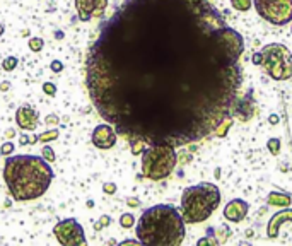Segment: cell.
<instances>
[{
	"label": "cell",
	"instance_id": "28",
	"mask_svg": "<svg viewBox=\"0 0 292 246\" xmlns=\"http://www.w3.org/2000/svg\"><path fill=\"white\" fill-rule=\"evenodd\" d=\"M2 34H4V26L0 24V36H2Z\"/></svg>",
	"mask_w": 292,
	"mask_h": 246
},
{
	"label": "cell",
	"instance_id": "25",
	"mask_svg": "<svg viewBox=\"0 0 292 246\" xmlns=\"http://www.w3.org/2000/svg\"><path fill=\"white\" fill-rule=\"evenodd\" d=\"M45 122H46V125H58V122H60V120H58L57 115H48Z\"/></svg>",
	"mask_w": 292,
	"mask_h": 246
},
{
	"label": "cell",
	"instance_id": "19",
	"mask_svg": "<svg viewBox=\"0 0 292 246\" xmlns=\"http://www.w3.org/2000/svg\"><path fill=\"white\" fill-rule=\"evenodd\" d=\"M268 149L272 151V154H278V151H280V140H278V138L268 140Z\"/></svg>",
	"mask_w": 292,
	"mask_h": 246
},
{
	"label": "cell",
	"instance_id": "17",
	"mask_svg": "<svg viewBox=\"0 0 292 246\" xmlns=\"http://www.w3.org/2000/svg\"><path fill=\"white\" fill-rule=\"evenodd\" d=\"M45 46V41L41 38H31L29 40V50L31 51H41Z\"/></svg>",
	"mask_w": 292,
	"mask_h": 246
},
{
	"label": "cell",
	"instance_id": "7",
	"mask_svg": "<svg viewBox=\"0 0 292 246\" xmlns=\"http://www.w3.org/2000/svg\"><path fill=\"white\" fill-rule=\"evenodd\" d=\"M256 12L265 21L284 26L292 21V0H253Z\"/></svg>",
	"mask_w": 292,
	"mask_h": 246
},
{
	"label": "cell",
	"instance_id": "23",
	"mask_svg": "<svg viewBox=\"0 0 292 246\" xmlns=\"http://www.w3.org/2000/svg\"><path fill=\"white\" fill-rule=\"evenodd\" d=\"M109 222H111V219H109L108 215H103V217H101V222H99V224L94 226V229H101V228H105V226H108Z\"/></svg>",
	"mask_w": 292,
	"mask_h": 246
},
{
	"label": "cell",
	"instance_id": "22",
	"mask_svg": "<svg viewBox=\"0 0 292 246\" xmlns=\"http://www.w3.org/2000/svg\"><path fill=\"white\" fill-rule=\"evenodd\" d=\"M103 190H105V193H108V195H113V193H116V184L115 183H105L103 184Z\"/></svg>",
	"mask_w": 292,
	"mask_h": 246
},
{
	"label": "cell",
	"instance_id": "27",
	"mask_svg": "<svg viewBox=\"0 0 292 246\" xmlns=\"http://www.w3.org/2000/svg\"><path fill=\"white\" fill-rule=\"evenodd\" d=\"M9 87H11V82H7V80H5V82H2V86H0V91H7Z\"/></svg>",
	"mask_w": 292,
	"mask_h": 246
},
{
	"label": "cell",
	"instance_id": "1",
	"mask_svg": "<svg viewBox=\"0 0 292 246\" xmlns=\"http://www.w3.org/2000/svg\"><path fill=\"white\" fill-rule=\"evenodd\" d=\"M243 51L209 0H123L87 50L86 89L132 154L183 147L231 120Z\"/></svg>",
	"mask_w": 292,
	"mask_h": 246
},
{
	"label": "cell",
	"instance_id": "26",
	"mask_svg": "<svg viewBox=\"0 0 292 246\" xmlns=\"http://www.w3.org/2000/svg\"><path fill=\"white\" fill-rule=\"evenodd\" d=\"M61 69H63L61 62H58V60L51 62V70H53V72H61Z\"/></svg>",
	"mask_w": 292,
	"mask_h": 246
},
{
	"label": "cell",
	"instance_id": "5",
	"mask_svg": "<svg viewBox=\"0 0 292 246\" xmlns=\"http://www.w3.org/2000/svg\"><path fill=\"white\" fill-rule=\"evenodd\" d=\"M176 152L171 145H149L142 151V174L152 181L168 178L176 166Z\"/></svg>",
	"mask_w": 292,
	"mask_h": 246
},
{
	"label": "cell",
	"instance_id": "11",
	"mask_svg": "<svg viewBox=\"0 0 292 246\" xmlns=\"http://www.w3.org/2000/svg\"><path fill=\"white\" fill-rule=\"evenodd\" d=\"M92 144L99 149H111L116 144V132L111 125H97L92 132Z\"/></svg>",
	"mask_w": 292,
	"mask_h": 246
},
{
	"label": "cell",
	"instance_id": "8",
	"mask_svg": "<svg viewBox=\"0 0 292 246\" xmlns=\"http://www.w3.org/2000/svg\"><path fill=\"white\" fill-rule=\"evenodd\" d=\"M55 238L63 246H82L86 245V234L84 228L76 221V219H63L53 229Z\"/></svg>",
	"mask_w": 292,
	"mask_h": 246
},
{
	"label": "cell",
	"instance_id": "10",
	"mask_svg": "<svg viewBox=\"0 0 292 246\" xmlns=\"http://www.w3.org/2000/svg\"><path fill=\"white\" fill-rule=\"evenodd\" d=\"M15 122H17L19 128L32 132L40 125V115H38V111L34 108L24 105L15 111Z\"/></svg>",
	"mask_w": 292,
	"mask_h": 246
},
{
	"label": "cell",
	"instance_id": "9",
	"mask_svg": "<svg viewBox=\"0 0 292 246\" xmlns=\"http://www.w3.org/2000/svg\"><path fill=\"white\" fill-rule=\"evenodd\" d=\"M108 7V0H76V9L80 21L101 17Z\"/></svg>",
	"mask_w": 292,
	"mask_h": 246
},
{
	"label": "cell",
	"instance_id": "3",
	"mask_svg": "<svg viewBox=\"0 0 292 246\" xmlns=\"http://www.w3.org/2000/svg\"><path fill=\"white\" fill-rule=\"evenodd\" d=\"M137 238L142 245L178 246L184 239L183 215L168 203L144 210L137 222Z\"/></svg>",
	"mask_w": 292,
	"mask_h": 246
},
{
	"label": "cell",
	"instance_id": "15",
	"mask_svg": "<svg viewBox=\"0 0 292 246\" xmlns=\"http://www.w3.org/2000/svg\"><path fill=\"white\" fill-rule=\"evenodd\" d=\"M134 224H135V217L132 215V214H123L122 217H120V226H122V228L128 229Z\"/></svg>",
	"mask_w": 292,
	"mask_h": 246
},
{
	"label": "cell",
	"instance_id": "21",
	"mask_svg": "<svg viewBox=\"0 0 292 246\" xmlns=\"http://www.w3.org/2000/svg\"><path fill=\"white\" fill-rule=\"evenodd\" d=\"M43 92L48 96H55V92H57V86L51 82H45L43 84Z\"/></svg>",
	"mask_w": 292,
	"mask_h": 246
},
{
	"label": "cell",
	"instance_id": "16",
	"mask_svg": "<svg viewBox=\"0 0 292 246\" xmlns=\"http://www.w3.org/2000/svg\"><path fill=\"white\" fill-rule=\"evenodd\" d=\"M58 137V130L53 128V130H48V132H43L41 135H38V140L40 142H50V140H55Z\"/></svg>",
	"mask_w": 292,
	"mask_h": 246
},
{
	"label": "cell",
	"instance_id": "6",
	"mask_svg": "<svg viewBox=\"0 0 292 246\" xmlns=\"http://www.w3.org/2000/svg\"><path fill=\"white\" fill-rule=\"evenodd\" d=\"M258 65L275 80H287L292 77V53L280 43H270L260 51Z\"/></svg>",
	"mask_w": 292,
	"mask_h": 246
},
{
	"label": "cell",
	"instance_id": "4",
	"mask_svg": "<svg viewBox=\"0 0 292 246\" xmlns=\"http://www.w3.org/2000/svg\"><path fill=\"white\" fill-rule=\"evenodd\" d=\"M220 192L214 183H199L188 186L181 195V215L188 224H197L212 215L219 207Z\"/></svg>",
	"mask_w": 292,
	"mask_h": 246
},
{
	"label": "cell",
	"instance_id": "12",
	"mask_svg": "<svg viewBox=\"0 0 292 246\" xmlns=\"http://www.w3.org/2000/svg\"><path fill=\"white\" fill-rule=\"evenodd\" d=\"M246 214H248V203L239 199L231 200V202L226 205V209H224V217L231 222L243 221V219L246 217Z\"/></svg>",
	"mask_w": 292,
	"mask_h": 246
},
{
	"label": "cell",
	"instance_id": "18",
	"mask_svg": "<svg viewBox=\"0 0 292 246\" xmlns=\"http://www.w3.org/2000/svg\"><path fill=\"white\" fill-rule=\"evenodd\" d=\"M41 157H43L45 161H48V163H51V161H55V152L51 147H43V151H41Z\"/></svg>",
	"mask_w": 292,
	"mask_h": 246
},
{
	"label": "cell",
	"instance_id": "2",
	"mask_svg": "<svg viewBox=\"0 0 292 246\" xmlns=\"http://www.w3.org/2000/svg\"><path fill=\"white\" fill-rule=\"evenodd\" d=\"M4 180L12 199L29 202L46 193L53 180V169L40 156H12L5 159Z\"/></svg>",
	"mask_w": 292,
	"mask_h": 246
},
{
	"label": "cell",
	"instance_id": "20",
	"mask_svg": "<svg viewBox=\"0 0 292 246\" xmlns=\"http://www.w3.org/2000/svg\"><path fill=\"white\" fill-rule=\"evenodd\" d=\"M12 152H14V144H12V142H5V144H2V147H0V154L9 156V154H12Z\"/></svg>",
	"mask_w": 292,
	"mask_h": 246
},
{
	"label": "cell",
	"instance_id": "13",
	"mask_svg": "<svg viewBox=\"0 0 292 246\" xmlns=\"http://www.w3.org/2000/svg\"><path fill=\"white\" fill-rule=\"evenodd\" d=\"M231 4H232V7H234L236 11L245 12V11H248V9L251 7V0H231Z\"/></svg>",
	"mask_w": 292,
	"mask_h": 246
},
{
	"label": "cell",
	"instance_id": "24",
	"mask_svg": "<svg viewBox=\"0 0 292 246\" xmlns=\"http://www.w3.org/2000/svg\"><path fill=\"white\" fill-rule=\"evenodd\" d=\"M38 137H28V135H22L21 137V144H36Z\"/></svg>",
	"mask_w": 292,
	"mask_h": 246
},
{
	"label": "cell",
	"instance_id": "14",
	"mask_svg": "<svg viewBox=\"0 0 292 246\" xmlns=\"http://www.w3.org/2000/svg\"><path fill=\"white\" fill-rule=\"evenodd\" d=\"M17 63H19V62H17V58H15V57H7L4 62H2V67H4L5 72H12V70L17 67Z\"/></svg>",
	"mask_w": 292,
	"mask_h": 246
}]
</instances>
